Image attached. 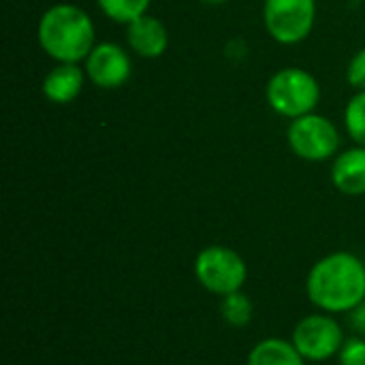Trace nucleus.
I'll use <instances>...</instances> for the list:
<instances>
[{
	"instance_id": "obj_9",
	"label": "nucleus",
	"mask_w": 365,
	"mask_h": 365,
	"mask_svg": "<svg viewBox=\"0 0 365 365\" xmlns=\"http://www.w3.org/2000/svg\"><path fill=\"white\" fill-rule=\"evenodd\" d=\"M126 43L133 53L145 60L160 58L167 47H169V30L167 26L154 17V15H143L126 26Z\"/></svg>"
},
{
	"instance_id": "obj_7",
	"label": "nucleus",
	"mask_w": 365,
	"mask_h": 365,
	"mask_svg": "<svg viewBox=\"0 0 365 365\" xmlns=\"http://www.w3.org/2000/svg\"><path fill=\"white\" fill-rule=\"evenodd\" d=\"M344 340L346 336L342 331V325L334 314L327 312L304 317L291 334V342L306 361H327L331 357H338Z\"/></svg>"
},
{
	"instance_id": "obj_8",
	"label": "nucleus",
	"mask_w": 365,
	"mask_h": 365,
	"mask_svg": "<svg viewBox=\"0 0 365 365\" xmlns=\"http://www.w3.org/2000/svg\"><path fill=\"white\" fill-rule=\"evenodd\" d=\"M83 68L88 81L94 83L96 88L118 90L130 79L133 60L122 45L113 41H103L92 47V51L83 60Z\"/></svg>"
},
{
	"instance_id": "obj_19",
	"label": "nucleus",
	"mask_w": 365,
	"mask_h": 365,
	"mask_svg": "<svg viewBox=\"0 0 365 365\" xmlns=\"http://www.w3.org/2000/svg\"><path fill=\"white\" fill-rule=\"evenodd\" d=\"M199 2H203L207 6H218V4H225L227 0H199Z\"/></svg>"
},
{
	"instance_id": "obj_11",
	"label": "nucleus",
	"mask_w": 365,
	"mask_h": 365,
	"mask_svg": "<svg viewBox=\"0 0 365 365\" xmlns=\"http://www.w3.org/2000/svg\"><path fill=\"white\" fill-rule=\"evenodd\" d=\"M331 182L346 197L365 195V148L355 145L340 152L331 165Z\"/></svg>"
},
{
	"instance_id": "obj_13",
	"label": "nucleus",
	"mask_w": 365,
	"mask_h": 365,
	"mask_svg": "<svg viewBox=\"0 0 365 365\" xmlns=\"http://www.w3.org/2000/svg\"><path fill=\"white\" fill-rule=\"evenodd\" d=\"M252 314H255V304L250 295H246L244 291H235L220 297V317L231 327H246L252 321Z\"/></svg>"
},
{
	"instance_id": "obj_5",
	"label": "nucleus",
	"mask_w": 365,
	"mask_h": 365,
	"mask_svg": "<svg viewBox=\"0 0 365 365\" xmlns=\"http://www.w3.org/2000/svg\"><path fill=\"white\" fill-rule=\"evenodd\" d=\"M287 141L297 158L308 163H325L340 154L342 137L338 126L327 115L314 111L291 120Z\"/></svg>"
},
{
	"instance_id": "obj_18",
	"label": "nucleus",
	"mask_w": 365,
	"mask_h": 365,
	"mask_svg": "<svg viewBox=\"0 0 365 365\" xmlns=\"http://www.w3.org/2000/svg\"><path fill=\"white\" fill-rule=\"evenodd\" d=\"M349 327H351L353 336L365 338V299L349 312Z\"/></svg>"
},
{
	"instance_id": "obj_2",
	"label": "nucleus",
	"mask_w": 365,
	"mask_h": 365,
	"mask_svg": "<svg viewBox=\"0 0 365 365\" xmlns=\"http://www.w3.org/2000/svg\"><path fill=\"white\" fill-rule=\"evenodd\" d=\"M36 38L41 49L56 62L79 64L96 45L92 17L77 4H51L38 19Z\"/></svg>"
},
{
	"instance_id": "obj_15",
	"label": "nucleus",
	"mask_w": 365,
	"mask_h": 365,
	"mask_svg": "<svg viewBox=\"0 0 365 365\" xmlns=\"http://www.w3.org/2000/svg\"><path fill=\"white\" fill-rule=\"evenodd\" d=\"M344 128L355 145L365 148V90L355 92L344 107Z\"/></svg>"
},
{
	"instance_id": "obj_1",
	"label": "nucleus",
	"mask_w": 365,
	"mask_h": 365,
	"mask_svg": "<svg viewBox=\"0 0 365 365\" xmlns=\"http://www.w3.org/2000/svg\"><path fill=\"white\" fill-rule=\"evenodd\" d=\"M308 299L327 314H349L365 299V263L349 250L319 259L306 278Z\"/></svg>"
},
{
	"instance_id": "obj_6",
	"label": "nucleus",
	"mask_w": 365,
	"mask_h": 365,
	"mask_svg": "<svg viewBox=\"0 0 365 365\" xmlns=\"http://www.w3.org/2000/svg\"><path fill=\"white\" fill-rule=\"evenodd\" d=\"M317 21V0H265L263 24L267 34L280 45L306 41Z\"/></svg>"
},
{
	"instance_id": "obj_14",
	"label": "nucleus",
	"mask_w": 365,
	"mask_h": 365,
	"mask_svg": "<svg viewBox=\"0 0 365 365\" xmlns=\"http://www.w3.org/2000/svg\"><path fill=\"white\" fill-rule=\"evenodd\" d=\"M96 2L105 17L124 26L148 15V9L152 4V0H96Z\"/></svg>"
},
{
	"instance_id": "obj_12",
	"label": "nucleus",
	"mask_w": 365,
	"mask_h": 365,
	"mask_svg": "<svg viewBox=\"0 0 365 365\" xmlns=\"http://www.w3.org/2000/svg\"><path fill=\"white\" fill-rule=\"evenodd\" d=\"M246 365H306V359L291 340L265 338L250 349Z\"/></svg>"
},
{
	"instance_id": "obj_10",
	"label": "nucleus",
	"mask_w": 365,
	"mask_h": 365,
	"mask_svg": "<svg viewBox=\"0 0 365 365\" xmlns=\"http://www.w3.org/2000/svg\"><path fill=\"white\" fill-rule=\"evenodd\" d=\"M86 68L79 66V64H71V62H58L43 79V96L49 101V103H56V105H68L73 103L83 86H86Z\"/></svg>"
},
{
	"instance_id": "obj_3",
	"label": "nucleus",
	"mask_w": 365,
	"mask_h": 365,
	"mask_svg": "<svg viewBox=\"0 0 365 365\" xmlns=\"http://www.w3.org/2000/svg\"><path fill=\"white\" fill-rule=\"evenodd\" d=\"M265 98L278 115L297 120L317 111L321 103V86L306 68L284 66L269 77L265 86Z\"/></svg>"
},
{
	"instance_id": "obj_16",
	"label": "nucleus",
	"mask_w": 365,
	"mask_h": 365,
	"mask_svg": "<svg viewBox=\"0 0 365 365\" xmlns=\"http://www.w3.org/2000/svg\"><path fill=\"white\" fill-rule=\"evenodd\" d=\"M340 365H365V338L351 336L344 340L340 353H338Z\"/></svg>"
},
{
	"instance_id": "obj_4",
	"label": "nucleus",
	"mask_w": 365,
	"mask_h": 365,
	"mask_svg": "<svg viewBox=\"0 0 365 365\" xmlns=\"http://www.w3.org/2000/svg\"><path fill=\"white\" fill-rule=\"evenodd\" d=\"M195 278L212 295L225 297L242 291L248 280L244 257L229 246H205L195 259Z\"/></svg>"
},
{
	"instance_id": "obj_17",
	"label": "nucleus",
	"mask_w": 365,
	"mask_h": 365,
	"mask_svg": "<svg viewBox=\"0 0 365 365\" xmlns=\"http://www.w3.org/2000/svg\"><path fill=\"white\" fill-rule=\"evenodd\" d=\"M346 81L357 92L365 90V47L351 58V62L346 66Z\"/></svg>"
}]
</instances>
